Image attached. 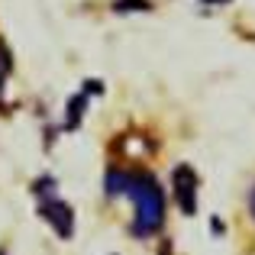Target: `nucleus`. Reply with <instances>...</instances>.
Returning a JSON list of instances; mask_svg holds the SVG:
<instances>
[{"mask_svg":"<svg viewBox=\"0 0 255 255\" xmlns=\"http://www.w3.org/2000/svg\"><path fill=\"white\" fill-rule=\"evenodd\" d=\"M204 3H230V0H204Z\"/></svg>","mask_w":255,"mask_h":255,"instance_id":"0eeeda50","label":"nucleus"},{"mask_svg":"<svg viewBox=\"0 0 255 255\" xmlns=\"http://www.w3.org/2000/svg\"><path fill=\"white\" fill-rule=\"evenodd\" d=\"M174 197H178V207L191 217L197 210V178L187 165H178L174 168Z\"/></svg>","mask_w":255,"mask_h":255,"instance_id":"7ed1b4c3","label":"nucleus"},{"mask_svg":"<svg viewBox=\"0 0 255 255\" xmlns=\"http://www.w3.org/2000/svg\"><path fill=\"white\" fill-rule=\"evenodd\" d=\"M84 110H87V97H84V94H75V97L68 100V113H65V129H68V132L84 120Z\"/></svg>","mask_w":255,"mask_h":255,"instance_id":"20e7f679","label":"nucleus"},{"mask_svg":"<svg viewBox=\"0 0 255 255\" xmlns=\"http://www.w3.org/2000/svg\"><path fill=\"white\" fill-rule=\"evenodd\" d=\"M113 10H117V13H123V10H152V3H149V0H117Z\"/></svg>","mask_w":255,"mask_h":255,"instance_id":"39448f33","label":"nucleus"},{"mask_svg":"<svg viewBox=\"0 0 255 255\" xmlns=\"http://www.w3.org/2000/svg\"><path fill=\"white\" fill-rule=\"evenodd\" d=\"M32 194L39 197V213L49 220V226L62 239H71V233H75V210L58 197L55 181L52 178H39L36 184H32Z\"/></svg>","mask_w":255,"mask_h":255,"instance_id":"f03ea898","label":"nucleus"},{"mask_svg":"<svg viewBox=\"0 0 255 255\" xmlns=\"http://www.w3.org/2000/svg\"><path fill=\"white\" fill-rule=\"evenodd\" d=\"M249 210H252V220H255V187H252V194H249Z\"/></svg>","mask_w":255,"mask_h":255,"instance_id":"423d86ee","label":"nucleus"},{"mask_svg":"<svg viewBox=\"0 0 255 255\" xmlns=\"http://www.w3.org/2000/svg\"><path fill=\"white\" fill-rule=\"evenodd\" d=\"M104 194L107 197L129 194V197L136 200V223H132V233H136V236H152L155 230H162V223H165V194L149 174L110 168L104 174Z\"/></svg>","mask_w":255,"mask_h":255,"instance_id":"f257e3e1","label":"nucleus"}]
</instances>
